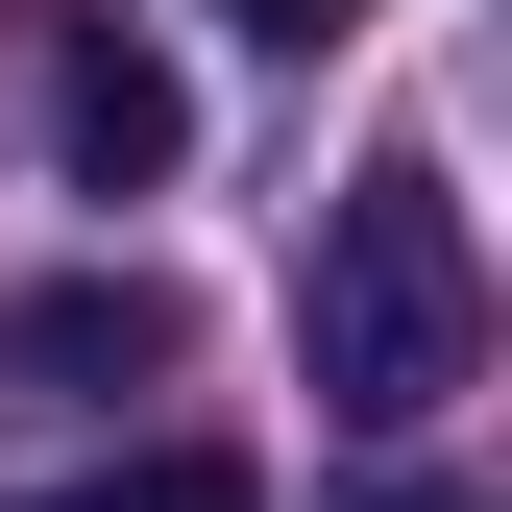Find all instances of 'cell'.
<instances>
[{"mask_svg": "<svg viewBox=\"0 0 512 512\" xmlns=\"http://www.w3.org/2000/svg\"><path fill=\"white\" fill-rule=\"evenodd\" d=\"M171 366H196V293H171V269H49L25 317H0V391H171Z\"/></svg>", "mask_w": 512, "mask_h": 512, "instance_id": "3957f363", "label": "cell"}, {"mask_svg": "<svg viewBox=\"0 0 512 512\" xmlns=\"http://www.w3.org/2000/svg\"><path fill=\"white\" fill-rule=\"evenodd\" d=\"M366 512H464V488H439V464H391V488H366Z\"/></svg>", "mask_w": 512, "mask_h": 512, "instance_id": "8992f818", "label": "cell"}, {"mask_svg": "<svg viewBox=\"0 0 512 512\" xmlns=\"http://www.w3.org/2000/svg\"><path fill=\"white\" fill-rule=\"evenodd\" d=\"M220 25H244V49H342L366 0H220Z\"/></svg>", "mask_w": 512, "mask_h": 512, "instance_id": "5b68a950", "label": "cell"}, {"mask_svg": "<svg viewBox=\"0 0 512 512\" xmlns=\"http://www.w3.org/2000/svg\"><path fill=\"white\" fill-rule=\"evenodd\" d=\"M49 147H74V196H171V171H196V74L74 0V25H49Z\"/></svg>", "mask_w": 512, "mask_h": 512, "instance_id": "7a4b0ae2", "label": "cell"}, {"mask_svg": "<svg viewBox=\"0 0 512 512\" xmlns=\"http://www.w3.org/2000/svg\"><path fill=\"white\" fill-rule=\"evenodd\" d=\"M49 512H269V464H244V439H147V464H98Z\"/></svg>", "mask_w": 512, "mask_h": 512, "instance_id": "277c9868", "label": "cell"}, {"mask_svg": "<svg viewBox=\"0 0 512 512\" xmlns=\"http://www.w3.org/2000/svg\"><path fill=\"white\" fill-rule=\"evenodd\" d=\"M293 342H317V415L366 439V464H415L439 391L488 366V244H464V171H342V220H317V269H293Z\"/></svg>", "mask_w": 512, "mask_h": 512, "instance_id": "6da1fadb", "label": "cell"}]
</instances>
